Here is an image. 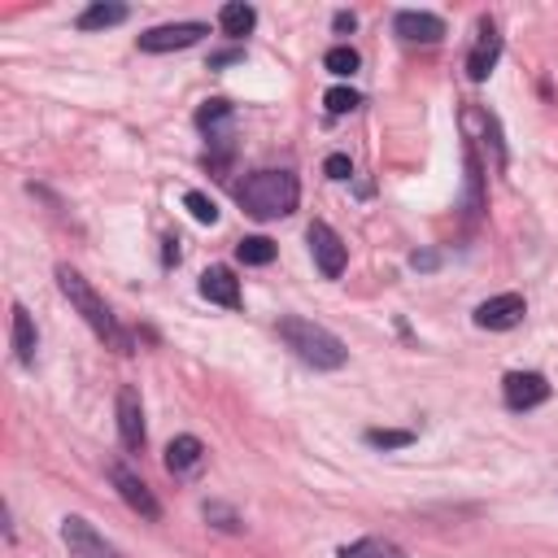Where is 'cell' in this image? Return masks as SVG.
<instances>
[{
  "instance_id": "20",
  "label": "cell",
  "mask_w": 558,
  "mask_h": 558,
  "mask_svg": "<svg viewBox=\"0 0 558 558\" xmlns=\"http://www.w3.org/2000/svg\"><path fill=\"white\" fill-rule=\"evenodd\" d=\"M235 257H240L244 266H270V262H275V240H266V235H244V240L235 244Z\"/></svg>"
},
{
  "instance_id": "4",
  "label": "cell",
  "mask_w": 558,
  "mask_h": 558,
  "mask_svg": "<svg viewBox=\"0 0 558 558\" xmlns=\"http://www.w3.org/2000/svg\"><path fill=\"white\" fill-rule=\"evenodd\" d=\"M305 240H310V253H314V266L327 275V279H340V270H344V262H349V248H344V240L323 222V218H314L310 227H305Z\"/></svg>"
},
{
  "instance_id": "30",
  "label": "cell",
  "mask_w": 558,
  "mask_h": 558,
  "mask_svg": "<svg viewBox=\"0 0 558 558\" xmlns=\"http://www.w3.org/2000/svg\"><path fill=\"white\" fill-rule=\"evenodd\" d=\"M174 262H179V240L166 235V266H174Z\"/></svg>"
},
{
  "instance_id": "3",
  "label": "cell",
  "mask_w": 558,
  "mask_h": 558,
  "mask_svg": "<svg viewBox=\"0 0 558 558\" xmlns=\"http://www.w3.org/2000/svg\"><path fill=\"white\" fill-rule=\"evenodd\" d=\"M57 283H61L65 301H70V305L83 314V323H87V327H92L100 340H109V344L126 349V336L118 331V318H113V310L105 305V296H100V292H96V288H92V283H87V279H83L74 266H65V262H61V266H57Z\"/></svg>"
},
{
  "instance_id": "18",
  "label": "cell",
  "mask_w": 558,
  "mask_h": 558,
  "mask_svg": "<svg viewBox=\"0 0 558 558\" xmlns=\"http://www.w3.org/2000/svg\"><path fill=\"white\" fill-rule=\"evenodd\" d=\"M336 558H410V554L397 541H388V536H362V541L344 545Z\"/></svg>"
},
{
  "instance_id": "26",
  "label": "cell",
  "mask_w": 558,
  "mask_h": 558,
  "mask_svg": "<svg viewBox=\"0 0 558 558\" xmlns=\"http://www.w3.org/2000/svg\"><path fill=\"white\" fill-rule=\"evenodd\" d=\"M323 174H327V179H349V174H353V161H349L344 153H331V157L323 161Z\"/></svg>"
},
{
  "instance_id": "14",
  "label": "cell",
  "mask_w": 558,
  "mask_h": 558,
  "mask_svg": "<svg viewBox=\"0 0 558 558\" xmlns=\"http://www.w3.org/2000/svg\"><path fill=\"white\" fill-rule=\"evenodd\" d=\"M201 296L222 305V310H240V279L227 270V266H209L201 275Z\"/></svg>"
},
{
  "instance_id": "15",
  "label": "cell",
  "mask_w": 558,
  "mask_h": 558,
  "mask_svg": "<svg viewBox=\"0 0 558 558\" xmlns=\"http://www.w3.org/2000/svg\"><path fill=\"white\" fill-rule=\"evenodd\" d=\"M201 462H205V445L196 436H174L166 445V471L170 475H192Z\"/></svg>"
},
{
  "instance_id": "7",
  "label": "cell",
  "mask_w": 558,
  "mask_h": 558,
  "mask_svg": "<svg viewBox=\"0 0 558 558\" xmlns=\"http://www.w3.org/2000/svg\"><path fill=\"white\" fill-rule=\"evenodd\" d=\"M501 401L506 410H536L549 401V379L541 371H510L501 379Z\"/></svg>"
},
{
  "instance_id": "29",
  "label": "cell",
  "mask_w": 558,
  "mask_h": 558,
  "mask_svg": "<svg viewBox=\"0 0 558 558\" xmlns=\"http://www.w3.org/2000/svg\"><path fill=\"white\" fill-rule=\"evenodd\" d=\"M331 26H336V31H340V35H344V31H353V26H357V17H353V13H344V9H340V13H336V17H331Z\"/></svg>"
},
{
  "instance_id": "25",
  "label": "cell",
  "mask_w": 558,
  "mask_h": 558,
  "mask_svg": "<svg viewBox=\"0 0 558 558\" xmlns=\"http://www.w3.org/2000/svg\"><path fill=\"white\" fill-rule=\"evenodd\" d=\"M323 105H327V113H349V109H357V105H362V96H357L353 87H327Z\"/></svg>"
},
{
  "instance_id": "8",
  "label": "cell",
  "mask_w": 558,
  "mask_h": 558,
  "mask_svg": "<svg viewBox=\"0 0 558 558\" xmlns=\"http://www.w3.org/2000/svg\"><path fill=\"white\" fill-rule=\"evenodd\" d=\"M523 314H527V305H523L519 292H497V296L480 301L471 318H475V327H484V331H510V327L523 323Z\"/></svg>"
},
{
  "instance_id": "2",
  "label": "cell",
  "mask_w": 558,
  "mask_h": 558,
  "mask_svg": "<svg viewBox=\"0 0 558 558\" xmlns=\"http://www.w3.org/2000/svg\"><path fill=\"white\" fill-rule=\"evenodd\" d=\"M279 340H283L305 366H314V371H340V366L349 362L344 340H340L331 327H323V323H314V318H301V314H283V318H279Z\"/></svg>"
},
{
  "instance_id": "23",
  "label": "cell",
  "mask_w": 558,
  "mask_h": 558,
  "mask_svg": "<svg viewBox=\"0 0 558 558\" xmlns=\"http://www.w3.org/2000/svg\"><path fill=\"white\" fill-rule=\"evenodd\" d=\"M414 440V432H405V427H366V445H375V449H405Z\"/></svg>"
},
{
  "instance_id": "9",
  "label": "cell",
  "mask_w": 558,
  "mask_h": 558,
  "mask_svg": "<svg viewBox=\"0 0 558 558\" xmlns=\"http://www.w3.org/2000/svg\"><path fill=\"white\" fill-rule=\"evenodd\" d=\"M209 35L205 22H166V26H153L140 35V48L144 52H174V48H192Z\"/></svg>"
},
{
  "instance_id": "11",
  "label": "cell",
  "mask_w": 558,
  "mask_h": 558,
  "mask_svg": "<svg viewBox=\"0 0 558 558\" xmlns=\"http://www.w3.org/2000/svg\"><path fill=\"white\" fill-rule=\"evenodd\" d=\"M118 436L131 453L144 449V401H140V388L135 384H122L118 388Z\"/></svg>"
},
{
  "instance_id": "16",
  "label": "cell",
  "mask_w": 558,
  "mask_h": 558,
  "mask_svg": "<svg viewBox=\"0 0 558 558\" xmlns=\"http://www.w3.org/2000/svg\"><path fill=\"white\" fill-rule=\"evenodd\" d=\"M218 26H222L227 39H244V35L257 26V9L244 4V0H231V4L218 9Z\"/></svg>"
},
{
  "instance_id": "12",
  "label": "cell",
  "mask_w": 558,
  "mask_h": 558,
  "mask_svg": "<svg viewBox=\"0 0 558 558\" xmlns=\"http://www.w3.org/2000/svg\"><path fill=\"white\" fill-rule=\"evenodd\" d=\"M392 31L405 44H436V39H445V17H436L427 9H401L392 17Z\"/></svg>"
},
{
  "instance_id": "17",
  "label": "cell",
  "mask_w": 558,
  "mask_h": 558,
  "mask_svg": "<svg viewBox=\"0 0 558 558\" xmlns=\"http://www.w3.org/2000/svg\"><path fill=\"white\" fill-rule=\"evenodd\" d=\"M126 4H109V0H100V4H87L78 17H74V26L78 31H109V26H118V22H126Z\"/></svg>"
},
{
  "instance_id": "21",
  "label": "cell",
  "mask_w": 558,
  "mask_h": 558,
  "mask_svg": "<svg viewBox=\"0 0 558 558\" xmlns=\"http://www.w3.org/2000/svg\"><path fill=\"white\" fill-rule=\"evenodd\" d=\"M323 65L336 74V78H349L357 65H362V57L349 48V44H336V48H327V57H323Z\"/></svg>"
},
{
  "instance_id": "5",
  "label": "cell",
  "mask_w": 558,
  "mask_h": 558,
  "mask_svg": "<svg viewBox=\"0 0 558 558\" xmlns=\"http://www.w3.org/2000/svg\"><path fill=\"white\" fill-rule=\"evenodd\" d=\"M109 480H113V488H118V497L135 510V514H144L148 523H157L161 519V501L153 497V488L126 466V462H109Z\"/></svg>"
},
{
  "instance_id": "13",
  "label": "cell",
  "mask_w": 558,
  "mask_h": 558,
  "mask_svg": "<svg viewBox=\"0 0 558 558\" xmlns=\"http://www.w3.org/2000/svg\"><path fill=\"white\" fill-rule=\"evenodd\" d=\"M9 336H13V357L22 366H31L35 349H39V331H35V318H31V310L22 301H13V310H9Z\"/></svg>"
},
{
  "instance_id": "1",
  "label": "cell",
  "mask_w": 558,
  "mask_h": 558,
  "mask_svg": "<svg viewBox=\"0 0 558 558\" xmlns=\"http://www.w3.org/2000/svg\"><path fill=\"white\" fill-rule=\"evenodd\" d=\"M235 201L248 218L257 222H275V218H288L301 201V183L292 170H257L248 174L240 187H235Z\"/></svg>"
},
{
  "instance_id": "10",
  "label": "cell",
  "mask_w": 558,
  "mask_h": 558,
  "mask_svg": "<svg viewBox=\"0 0 558 558\" xmlns=\"http://www.w3.org/2000/svg\"><path fill=\"white\" fill-rule=\"evenodd\" d=\"M497 57H501V35H497L493 17H480L475 44H471V52H466V78H471V83H484V78L493 74Z\"/></svg>"
},
{
  "instance_id": "22",
  "label": "cell",
  "mask_w": 558,
  "mask_h": 558,
  "mask_svg": "<svg viewBox=\"0 0 558 558\" xmlns=\"http://www.w3.org/2000/svg\"><path fill=\"white\" fill-rule=\"evenodd\" d=\"M201 514H205L218 532H244V519H240L227 501H205V506H201Z\"/></svg>"
},
{
  "instance_id": "6",
  "label": "cell",
  "mask_w": 558,
  "mask_h": 558,
  "mask_svg": "<svg viewBox=\"0 0 558 558\" xmlns=\"http://www.w3.org/2000/svg\"><path fill=\"white\" fill-rule=\"evenodd\" d=\"M61 541H65L70 558H122L83 514H65V519H61Z\"/></svg>"
},
{
  "instance_id": "27",
  "label": "cell",
  "mask_w": 558,
  "mask_h": 558,
  "mask_svg": "<svg viewBox=\"0 0 558 558\" xmlns=\"http://www.w3.org/2000/svg\"><path fill=\"white\" fill-rule=\"evenodd\" d=\"M410 266H414V270H436V266H440V253L418 248V253H410Z\"/></svg>"
},
{
  "instance_id": "28",
  "label": "cell",
  "mask_w": 558,
  "mask_h": 558,
  "mask_svg": "<svg viewBox=\"0 0 558 558\" xmlns=\"http://www.w3.org/2000/svg\"><path fill=\"white\" fill-rule=\"evenodd\" d=\"M240 57H244V48H222V52H214V57H209V70L231 65V61H240Z\"/></svg>"
},
{
  "instance_id": "24",
  "label": "cell",
  "mask_w": 558,
  "mask_h": 558,
  "mask_svg": "<svg viewBox=\"0 0 558 558\" xmlns=\"http://www.w3.org/2000/svg\"><path fill=\"white\" fill-rule=\"evenodd\" d=\"M183 205H187V214H192L196 222H205V227H214V222H218V205H214L205 192L187 187V192H183Z\"/></svg>"
},
{
  "instance_id": "19",
  "label": "cell",
  "mask_w": 558,
  "mask_h": 558,
  "mask_svg": "<svg viewBox=\"0 0 558 558\" xmlns=\"http://www.w3.org/2000/svg\"><path fill=\"white\" fill-rule=\"evenodd\" d=\"M227 122H231V100H222V96H214V100H205V105L196 109V126H201L205 135H222Z\"/></svg>"
}]
</instances>
